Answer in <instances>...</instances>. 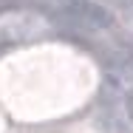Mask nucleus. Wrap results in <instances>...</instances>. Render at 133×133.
<instances>
[{
    "label": "nucleus",
    "mask_w": 133,
    "mask_h": 133,
    "mask_svg": "<svg viewBox=\"0 0 133 133\" xmlns=\"http://www.w3.org/2000/svg\"><path fill=\"white\" fill-rule=\"evenodd\" d=\"M62 17L82 28H110L113 14L94 0H62Z\"/></svg>",
    "instance_id": "nucleus-1"
},
{
    "label": "nucleus",
    "mask_w": 133,
    "mask_h": 133,
    "mask_svg": "<svg viewBox=\"0 0 133 133\" xmlns=\"http://www.w3.org/2000/svg\"><path fill=\"white\" fill-rule=\"evenodd\" d=\"M6 51H9V43H3V40H0V57H3Z\"/></svg>",
    "instance_id": "nucleus-2"
}]
</instances>
